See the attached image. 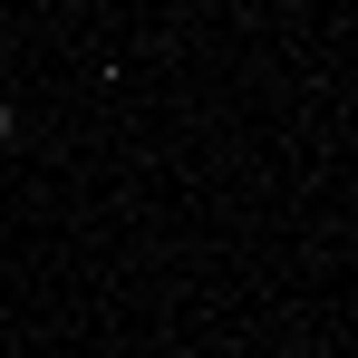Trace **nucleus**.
<instances>
[{"label": "nucleus", "instance_id": "obj_1", "mask_svg": "<svg viewBox=\"0 0 358 358\" xmlns=\"http://www.w3.org/2000/svg\"><path fill=\"white\" fill-rule=\"evenodd\" d=\"M10 136H20V126H10V97H0V145H10Z\"/></svg>", "mask_w": 358, "mask_h": 358}]
</instances>
